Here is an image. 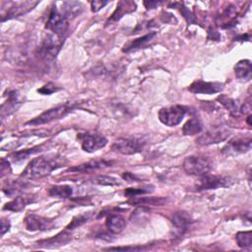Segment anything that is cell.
I'll use <instances>...</instances> for the list:
<instances>
[{
    "instance_id": "1",
    "label": "cell",
    "mask_w": 252,
    "mask_h": 252,
    "mask_svg": "<svg viewBox=\"0 0 252 252\" xmlns=\"http://www.w3.org/2000/svg\"><path fill=\"white\" fill-rule=\"evenodd\" d=\"M60 166H62V163L59 161L58 158H34L23 170L21 177L24 179L42 178Z\"/></svg>"
},
{
    "instance_id": "2",
    "label": "cell",
    "mask_w": 252,
    "mask_h": 252,
    "mask_svg": "<svg viewBox=\"0 0 252 252\" xmlns=\"http://www.w3.org/2000/svg\"><path fill=\"white\" fill-rule=\"evenodd\" d=\"M74 108H75V105L69 104V103H65V104L58 105L56 107H52L50 109H47V110L43 111L38 116H36V117L31 119L30 121L26 122V125L36 126V125H42V124L52 122L54 120L63 118L69 112H71Z\"/></svg>"
},
{
    "instance_id": "3",
    "label": "cell",
    "mask_w": 252,
    "mask_h": 252,
    "mask_svg": "<svg viewBox=\"0 0 252 252\" xmlns=\"http://www.w3.org/2000/svg\"><path fill=\"white\" fill-rule=\"evenodd\" d=\"M146 144L147 140L144 137H124L114 142L112 150L122 155H135L142 152Z\"/></svg>"
},
{
    "instance_id": "4",
    "label": "cell",
    "mask_w": 252,
    "mask_h": 252,
    "mask_svg": "<svg viewBox=\"0 0 252 252\" xmlns=\"http://www.w3.org/2000/svg\"><path fill=\"white\" fill-rule=\"evenodd\" d=\"M212 161L204 156H189L183 161V169L190 175L203 176L212 169Z\"/></svg>"
},
{
    "instance_id": "5",
    "label": "cell",
    "mask_w": 252,
    "mask_h": 252,
    "mask_svg": "<svg viewBox=\"0 0 252 252\" xmlns=\"http://www.w3.org/2000/svg\"><path fill=\"white\" fill-rule=\"evenodd\" d=\"M68 28V19L56 8V6H53L45 24V29L50 31L52 33L64 38Z\"/></svg>"
},
{
    "instance_id": "6",
    "label": "cell",
    "mask_w": 252,
    "mask_h": 252,
    "mask_svg": "<svg viewBox=\"0 0 252 252\" xmlns=\"http://www.w3.org/2000/svg\"><path fill=\"white\" fill-rule=\"evenodd\" d=\"M231 132L225 126H213L208 129L205 133L201 134L197 139L196 143L200 146H209L213 144H219L225 141Z\"/></svg>"
},
{
    "instance_id": "7",
    "label": "cell",
    "mask_w": 252,
    "mask_h": 252,
    "mask_svg": "<svg viewBox=\"0 0 252 252\" xmlns=\"http://www.w3.org/2000/svg\"><path fill=\"white\" fill-rule=\"evenodd\" d=\"M233 179L230 176L225 175H212L206 174L201 176L198 182L195 185V189L197 191L203 190H211V189H218L223 187H229L232 185Z\"/></svg>"
},
{
    "instance_id": "8",
    "label": "cell",
    "mask_w": 252,
    "mask_h": 252,
    "mask_svg": "<svg viewBox=\"0 0 252 252\" xmlns=\"http://www.w3.org/2000/svg\"><path fill=\"white\" fill-rule=\"evenodd\" d=\"M186 114V108L181 105H172L162 107L158 111L159 121L169 127L178 125Z\"/></svg>"
},
{
    "instance_id": "9",
    "label": "cell",
    "mask_w": 252,
    "mask_h": 252,
    "mask_svg": "<svg viewBox=\"0 0 252 252\" xmlns=\"http://www.w3.org/2000/svg\"><path fill=\"white\" fill-rule=\"evenodd\" d=\"M78 139L81 142L82 149L87 153L96 152L107 144V139L97 133H80Z\"/></svg>"
},
{
    "instance_id": "10",
    "label": "cell",
    "mask_w": 252,
    "mask_h": 252,
    "mask_svg": "<svg viewBox=\"0 0 252 252\" xmlns=\"http://www.w3.org/2000/svg\"><path fill=\"white\" fill-rule=\"evenodd\" d=\"M64 38L60 37L54 33L47 34L43 41L42 44L39 48V53L40 55L45 59V60H52L56 57L58 51L60 50L62 44H63Z\"/></svg>"
},
{
    "instance_id": "11",
    "label": "cell",
    "mask_w": 252,
    "mask_h": 252,
    "mask_svg": "<svg viewBox=\"0 0 252 252\" xmlns=\"http://www.w3.org/2000/svg\"><path fill=\"white\" fill-rule=\"evenodd\" d=\"M252 140L250 136L236 137L229 140L221 149V153L225 156H237L248 152L251 149Z\"/></svg>"
},
{
    "instance_id": "12",
    "label": "cell",
    "mask_w": 252,
    "mask_h": 252,
    "mask_svg": "<svg viewBox=\"0 0 252 252\" xmlns=\"http://www.w3.org/2000/svg\"><path fill=\"white\" fill-rule=\"evenodd\" d=\"M24 223L26 229L29 231H44L54 227V222L52 220L35 214L27 215L24 219Z\"/></svg>"
},
{
    "instance_id": "13",
    "label": "cell",
    "mask_w": 252,
    "mask_h": 252,
    "mask_svg": "<svg viewBox=\"0 0 252 252\" xmlns=\"http://www.w3.org/2000/svg\"><path fill=\"white\" fill-rule=\"evenodd\" d=\"M223 90V84L219 82H205L202 80L194 81L189 87L188 91L193 94H212L220 93Z\"/></svg>"
},
{
    "instance_id": "14",
    "label": "cell",
    "mask_w": 252,
    "mask_h": 252,
    "mask_svg": "<svg viewBox=\"0 0 252 252\" xmlns=\"http://www.w3.org/2000/svg\"><path fill=\"white\" fill-rule=\"evenodd\" d=\"M38 3H39L38 1H24V2L14 3V5L11 6L10 9L7 11L5 17L2 18V22L26 15L27 13L32 11Z\"/></svg>"
},
{
    "instance_id": "15",
    "label": "cell",
    "mask_w": 252,
    "mask_h": 252,
    "mask_svg": "<svg viewBox=\"0 0 252 252\" xmlns=\"http://www.w3.org/2000/svg\"><path fill=\"white\" fill-rule=\"evenodd\" d=\"M68 231L69 230L66 229L50 238L39 240L36 242V246L41 248H57L62 245H66L72 239V235Z\"/></svg>"
},
{
    "instance_id": "16",
    "label": "cell",
    "mask_w": 252,
    "mask_h": 252,
    "mask_svg": "<svg viewBox=\"0 0 252 252\" xmlns=\"http://www.w3.org/2000/svg\"><path fill=\"white\" fill-rule=\"evenodd\" d=\"M35 202V197L32 194H22L15 197L12 201L6 203L3 207L4 211L20 212L29 204Z\"/></svg>"
},
{
    "instance_id": "17",
    "label": "cell",
    "mask_w": 252,
    "mask_h": 252,
    "mask_svg": "<svg viewBox=\"0 0 252 252\" xmlns=\"http://www.w3.org/2000/svg\"><path fill=\"white\" fill-rule=\"evenodd\" d=\"M21 104H22V100L20 98L19 93L17 91L8 92L7 100L3 102L1 106V116L4 117L6 115H10L13 112L17 111V109Z\"/></svg>"
},
{
    "instance_id": "18",
    "label": "cell",
    "mask_w": 252,
    "mask_h": 252,
    "mask_svg": "<svg viewBox=\"0 0 252 252\" xmlns=\"http://www.w3.org/2000/svg\"><path fill=\"white\" fill-rule=\"evenodd\" d=\"M136 10V4L133 1H120L117 4V8L112 13L111 17L107 20L106 26L110 25V23H115L119 21L125 14L131 13Z\"/></svg>"
},
{
    "instance_id": "19",
    "label": "cell",
    "mask_w": 252,
    "mask_h": 252,
    "mask_svg": "<svg viewBox=\"0 0 252 252\" xmlns=\"http://www.w3.org/2000/svg\"><path fill=\"white\" fill-rule=\"evenodd\" d=\"M105 226L109 232L113 234H118L125 228L126 220L122 216L111 213L106 218Z\"/></svg>"
},
{
    "instance_id": "20",
    "label": "cell",
    "mask_w": 252,
    "mask_h": 252,
    "mask_svg": "<svg viewBox=\"0 0 252 252\" xmlns=\"http://www.w3.org/2000/svg\"><path fill=\"white\" fill-rule=\"evenodd\" d=\"M110 162L106 161V160H91L85 163H82L80 165L74 166V167H70L68 168L67 171H71V172H90L95 169H99V168H103L105 166H109Z\"/></svg>"
},
{
    "instance_id": "21",
    "label": "cell",
    "mask_w": 252,
    "mask_h": 252,
    "mask_svg": "<svg viewBox=\"0 0 252 252\" xmlns=\"http://www.w3.org/2000/svg\"><path fill=\"white\" fill-rule=\"evenodd\" d=\"M235 77L239 80L249 81L251 79V61L248 59H242L238 61L234 66Z\"/></svg>"
},
{
    "instance_id": "22",
    "label": "cell",
    "mask_w": 252,
    "mask_h": 252,
    "mask_svg": "<svg viewBox=\"0 0 252 252\" xmlns=\"http://www.w3.org/2000/svg\"><path fill=\"white\" fill-rule=\"evenodd\" d=\"M171 222L177 229L185 230L193 222V220L187 212L179 211L172 215Z\"/></svg>"
},
{
    "instance_id": "23",
    "label": "cell",
    "mask_w": 252,
    "mask_h": 252,
    "mask_svg": "<svg viewBox=\"0 0 252 252\" xmlns=\"http://www.w3.org/2000/svg\"><path fill=\"white\" fill-rule=\"evenodd\" d=\"M83 4L78 1H65L62 3L61 13L67 18H75L83 11Z\"/></svg>"
},
{
    "instance_id": "24",
    "label": "cell",
    "mask_w": 252,
    "mask_h": 252,
    "mask_svg": "<svg viewBox=\"0 0 252 252\" xmlns=\"http://www.w3.org/2000/svg\"><path fill=\"white\" fill-rule=\"evenodd\" d=\"M156 32H151L137 39H134L133 41H131L130 43H128L127 45L124 46L123 48V51L124 52H130V51H133V50H136V49H139L141 47H144L148 42H150L155 36H156Z\"/></svg>"
},
{
    "instance_id": "25",
    "label": "cell",
    "mask_w": 252,
    "mask_h": 252,
    "mask_svg": "<svg viewBox=\"0 0 252 252\" xmlns=\"http://www.w3.org/2000/svg\"><path fill=\"white\" fill-rule=\"evenodd\" d=\"M203 129V124L201 120L198 117H192L190 118L182 127V133L183 135H196L199 134Z\"/></svg>"
},
{
    "instance_id": "26",
    "label": "cell",
    "mask_w": 252,
    "mask_h": 252,
    "mask_svg": "<svg viewBox=\"0 0 252 252\" xmlns=\"http://www.w3.org/2000/svg\"><path fill=\"white\" fill-rule=\"evenodd\" d=\"M217 100L220 101V103L222 104L229 111V113L231 115L236 116L240 112V106L235 99H233L225 94H220L217 97Z\"/></svg>"
},
{
    "instance_id": "27",
    "label": "cell",
    "mask_w": 252,
    "mask_h": 252,
    "mask_svg": "<svg viewBox=\"0 0 252 252\" xmlns=\"http://www.w3.org/2000/svg\"><path fill=\"white\" fill-rule=\"evenodd\" d=\"M49 196L53 198H60V199H66L72 196L73 190L72 187L69 185H55L48 189Z\"/></svg>"
},
{
    "instance_id": "28",
    "label": "cell",
    "mask_w": 252,
    "mask_h": 252,
    "mask_svg": "<svg viewBox=\"0 0 252 252\" xmlns=\"http://www.w3.org/2000/svg\"><path fill=\"white\" fill-rule=\"evenodd\" d=\"M166 202L164 198L161 197H133L128 203L130 205H158L161 206Z\"/></svg>"
},
{
    "instance_id": "29",
    "label": "cell",
    "mask_w": 252,
    "mask_h": 252,
    "mask_svg": "<svg viewBox=\"0 0 252 252\" xmlns=\"http://www.w3.org/2000/svg\"><path fill=\"white\" fill-rule=\"evenodd\" d=\"M41 151V147L37 146V147H34V148H32V149H25L23 151H19V152H16V153H13L9 156V158L13 161V162H21L23 160H25L26 158H28L32 154H36L38 152Z\"/></svg>"
},
{
    "instance_id": "30",
    "label": "cell",
    "mask_w": 252,
    "mask_h": 252,
    "mask_svg": "<svg viewBox=\"0 0 252 252\" xmlns=\"http://www.w3.org/2000/svg\"><path fill=\"white\" fill-rule=\"evenodd\" d=\"M92 183L104 185V186H118L121 185V182L118 178L109 176V175H95L91 179Z\"/></svg>"
},
{
    "instance_id": "31",
    "label": "cell",
    "mask_w": 252,
    "mask_h": 252,
    "mask_svg": "<svg viewBox=\"0 0 252 252\" xmlns=\"http://www.w3.org/2000/svg\"><path fill=\"white\" fill-rule=\"evenodd\" d=\"M93 213L92 212H85L83 214L77 215L76 217H74L72 219V220L70 221V223L66 226V229L68 230H73L81 225H83L84 223H86L91 218H92Z\"/></svg>"
},
{
    "instance_id": "32",
    "label": "cell",
    "mask_w": 252,
    "mask_h": 252,
    "mask_svg": "<svg viewBox=\"0 0 252 252\" xmlns=\"http://www.w3.org/2000/svg\"><path fill=\"white\" fill-rule=\"evenodd\" d=\"M235 240L240 248H250L252 245V232L251 230L239 231L235 235Z\"/></svg>"
},
{
    "instance_id": "33",
    "label": "cell",
    "mask_w": 252,
    "mask_h": 252,
    "mask_svg": "<svg viewBox=\"0 0 252 252\" xmlns=\"http://www.w3.org/2000/svg\"><path fill=\"white\" fill-rule=\"evenodd\" d=\"M23 187H24V183L18 180H11L4 183L2 190L7 196H13L17 194L19 191H21Z\"/></svg>"
},
{
    "instance_id": "34",
    "label": "cell",
    "mask_w": 252,
    "mask_h": 252,
    "mask_svg": "<svg viewBox=\"0 0 252 252\" xmlns=\"http://www.w3.org/2000/svg\"><path fill=\"white\" fill-rule=\"evenodd\" d=\"M153 190L150 189V187H146V188H128L125 190L124 194L125 196L129 197V198H133V197H137L139 195L142 194H147L152 192Z\"/></svg>"
},
{
    "instance_id": "35",
    "label": "cell",
    "mask_w": 252,
    "mask_h": 252,
    "mask_svg": "<svg viewBox=\"0 0 252 252\" xmlns=\"http://www.w3.org/2000/svg\"><path fill=\"white\" fill-rule=\"evenodd\" d=\"M180 4V3H179ZM180 12L181 14L183 15V17L185 18V20L187 21L188 24H193L196 22V19H195V16L193 15V13H191V11H189L188 8H186L182 3L180 4Z\"/></svg>"
},
{
    "instance_id": "36",
    "label": "cell",
    "mask_w": 252,
    "mask_h": 252,
    "mask_svg": "<svg viewBox=\"0 0 252 252\" xmlns=\"http://www.w3.org/2000/svg\"><path fill=\"white\" fill-rule=\"evenodd\" d=\"M60 89L57 88L53 83H47L46 85H44L43 87H41L40 89L37 90V92L41 94H51L57 91H59Z\"/></svg>"
},
{
    "instance_id": "37",
    "label": "cell",
    "mask_w": 252,
    "mask_h": 252,
    "mask_svg": "<svg viewBox=\"0 0 252 252\" xmlns=\"http://www.w3.org/2000/svg\"><path fill=\"white\" fill-rule=\"evenodd\" d=\"M143 246H127V247H109L105 250H116V251H140L144 250Z\"/></svg>"
},
{
    "instance_id": "38",
    "label": "cell",
    "mask_w": 252,
    "mask_h": 252,
    "mask_svg": "<svg viewBox=\"0 0 252 252\" xmlns=\"http://www.w3.org/2000/svg\"><path fill=\"white\" fill-rule=\"evenodd\" d=\"M108 2L107 1H99V0H94L91 2V7L93 12H98L101 8H103Z\"/></svg>"
},
{
    "instance_id": "39",
    "label": "cell",
    "mask_w": 252,
    "mask_h": 252,
    "mask_svg": "<svg viewBox=\"0 0 252 252\" xmlns=\"http://www.w3.org/2000/svg\"><path fill=\"white\" fill-rule=\"evenodd\" d=\"M9 172H11L9 161L3 158L1 160V177H4L6 174H9Z\"/></svg>"
},
{
    "instance_id": "40",
    "label": "cell",
    "mask_w": 252,
    "mask_h": 252,
    "mask_svg": "<svg viewBox=\"0 0 252 252\" xmlns=\"http://www.w3.org/2000/svg\"><path fill=\"white\" fill-rule=\"evenodd\" d=\"M122 178H123L124 180H126L127 182H129V183H132V182H140V178H138L136 175H134V174L131 173V172H123Z\"/></svg>"
},
{
    "instance_id": "41",
    "label": "cell",
    "mask_w": 252,
    "mask_h": 252,
    "mask_svg": "<svg viewBox=\"0 0 252 252\" xmlns=\"http://www.w3.org/2000/svg\"><path fill=\"white\" fill-rule=\"evenodd\" d=\"M10 228V222L8 220L2 218L1 220V234L4 235Z\"/></svg>"
},
{
    "instance_id": "42",
    "label": "cell",
    "mask_w": 252,
    "mask_h": 252,
    "mask_svg": "<svg viewBox=\"0 0 252 252\" xmlns=\"http://www.w3.org/2000/svg\"><path fill=\"white\" fill-rule=\"evenodd\" d=\"M159 4H161V2H157V1H149V2L145 1V2H144V5L146 6L147 10L156 8V6H158V5H159Z\"/></svg>"
}]
</instances>
